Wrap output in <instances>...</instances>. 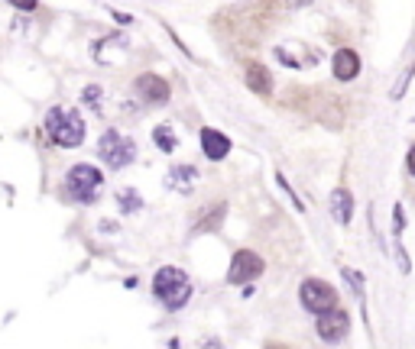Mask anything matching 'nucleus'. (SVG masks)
<instances>
[{"instance_id":"1","label":"nucleus","mask_w":415,"mask_h":349,"mask_svg":"<svg viewBox=\"0 0 415 349\" xmlns=\"http://www.w3.org/2000/svg\"><path fill=\"white\" fill-rule=\"evenodd\" d=\"M46 133L55 146L75 149L85 139V120H81L75 107H52L46 114Z\"/></svg>"},{"instance_id":"2","label":"nucleus","mask_w":415,"mask_h":349,"mask_svg":"<svg viewBox=\"0 0 415 349\" xmlns=\"http://www.w3.org/2000/svg\"><path fill=\"white\" fill-rule=\"evenodd\" d=\"M153 295L159 297L162 307L178 311V307H185L188 297H192V281H188V275H185L182 268L166 266V268H159L153 278Z\"/></svg>"},{"instance_id":"3","label":"nucleus","mask_w":415,"mask_h":349,"mask_svg":"<svg viewBox=\"0 0 415 349\" xmlns=\"http://www.w3.org/2000/svg\"><path fill=\"white\" fill-rule=\"evenodd\" d=\"M104 188V174L94 165H72L65 174V198H72L75 204H94Z\"/></svg>"},{"instance_id":"4","label":"nucleus","mask_w":415,"mask_h":349,"mask_svg":"<svg viewBox=\"0 0 415 349\" xmlns=\"http://www.w3.org/2000/svg\"><path fill=\"white\" fill-rule=\"evenodd\" d=\"M98 155H101V162H104L108 168L120 172V168H127L133 159H137V143H133L130 136L117 133V129H108V133L101 136V143H98Z\"/></svg>"},{"instance_id":"5","label":"nucleus","mask_w":415,"mask_h":349,"mask_svg":"<svg viewBox=\"0 0 415 349\" xmlns=\"http://www.w3.org/2000/svg\"><path fill=\"white\" fill-rule=\"evenodd\" d=\"M299 297H302V307L312 311V314H322V311H328V307L338 304V291L331 288L328 281H322V278H308L305 285H302Z\"/></svg>"},{"instance_id":"6","label":"nucleus","mask_w":415,"mask_h":349,"mask_svg":"<svg viewBox=\"0 0 415 349\" xmlns=\"http://www.w3.org/2000/svg\"><path fill=\"white\" fill-rule=\"evenodd\" d=\"M351 333V317H347L344 307H328V311L318 314V336L324 343H341L344 336Z\"/></svg>"},{"instance_id":"7","label":"nucleus","mask_w":415,"mask_h":349,"mask_svg":"<svg viewBox=\"0 0 415 349\" xmlns=\"http://www.w3.org/2000/svg\"><path fill=\"white\" fill-rule=\"evenodd\" d=\"M263 275V259L250 249L234 252L231 268H227V281L231 285H246V281H256Z\"/></svg>"},{"instance_id":"8","label":"nucleus","mask_w":415,"mask_h":349,"mask_svg":"<svg viewBox=\"0 0 415 349\" xmlns=\"http://www.w3.org/2000/svg\"><path fill=\"white\" fill-rule=\"evenodd\" d=\"M133 91L147 100V104H166L169 100V81L159 75H140L137 84H133Z\"/></svg>"},{"instance_id":"9","label":"nucleus","mask_w":415,"mask_h":349,"mask_svg":"<svg viewBox=\"0 0 415 349\" xmlns=\"http://www.w3.org/2000/svg\"><path fill=\"white\" fill-rule=\"evenodd\" d=\"M244 84L254 94H260V97H269V94H273V75H269V69L263 65V61H246L244 65Z\"/></svg>"},{"instance_id":"10","label":"nucleus","mask_w":415,"mask_h":349,"mask_svg":"<svg viewBox=\"0 0 415 349\" xmlns=\"http://www.w3.org/2000/svg\"><path fill=\"white\" fill-rule=\"evenodd\" d=\"M328 207H331V217H334L341 227H347V223H351V217H354V198H351V191H347V188H334V191H331Z\"/></svg>"},{"instance_id":"11","label":"nucleus","mask_w":415,"mask_h":349,"mask_svg":"<svg viewBox=\"0 0 415 349\" xmlns=\"http://www.w3.org/2000/svg\"><path fill=\"white\" fill-rule=\"evenodd\" d=\"M360 75V55L354 49H338L334 52V78L338 81H354Z\"/></svg>"},{"instance_id":"12","label":"nucleus","mask_w":415,"mask_h":349,"mask_svg":"<svg viewBox=\"0 0 415 349\" xmlns=\"http://www.w3.org/2000/svg\"><path fill=\"white\" fill-rule=\"evenodd\" d=\"M201 152L211 162H221L231 152V139L224 136V133H217V129H201Z\"/></svg>"},{"instance_id":"13","label":"nucleus","mask_w":415,"mask_h":349,"mask_svg":"<svg viewBox=\"0 0 415 349\" xmlns=\"http://www.w3.org/2000/svg\"><path fill=\"white\" fill-rule=\"evenodd\" d=\"M166 184L178 194H188V191L198 184V168L195 165H172L169 174H166Z\"/></svg>"},{"instance_id":"14","label":"nucleus","mask_w":415,"mask_h":349,"mask_svg":"<svg viewBox=\"0 0 415 349\" xmlns=\"http://www.w3.org/2000/svg\"><path fill=\"white\" fill-rule=\"evenodd\" d=\"M224 213H227V204H224V201H221V204H211L205 217H198V220H195V230H198V233H211V230L224 220Z\"/></svg>"},{"instance_id":"15","label":"nucleus","mask_w":415,"mask_h":349,"mask_svg":"<svg viewBox=\"0 0 415 349\" xmlns=\"http://www.w3.org/2000/svg\"><path fill=\"white\" fill-rule=\"evenodd\" d=\"M117 204H120V213H137L143 207V198H140V191L133 188H120L117 191Z\"/></svg>"},{"instance_id":"16","label":"nucleus","mask_w":415,"mask_h":349,"mask_svg":"<svg viewBox=\"0 0 415 349\" xmlns=\"http://www.w3.org/2000/svg\"><path fill=\"white\" fill-rule=\"evenodd\" d=\"M153 139H156V146H159L162 152H176V146H178V139H176V133H172L169 123L156 126V129H153Z\"/></svg>"},{"instance_id":"17","label":"nucleus","mask_w":415,"mask_h":349,"mask_svg":"<svg viewBox=\"0 0 415 349\" xmlns=\"http://www.w3.org/2000/svg\"><path fill=\"white\" fill-rule=\"evenodd\" d=\"M344 281L351 285V291L357 295V304H363V278H360V272H354V268H344Z\"/></svg>"},{"instance_id":"18","label":"nucleus","mask_w":415,"mask_h":349,"mask_svg":"<svg viewBox=\"0 0 415 349\" xmlns=\"http://www.w3.org/2000/svg\"><path fill=\"white\" fill-rule=\"evenodd\" d=\"M412 75H415V65H412V69H409V71H406V75H402V78H399V81L392 84V91H390V97H392V100H399V97H402V94H406V88H409V81H412Z\"/></svg>"},{"instance_id":"19","label":"nucleus","mask_w":415,"mask_h":349,"mask_svg":"<svg viewBox=\"0 0 415 349\" xmlns=\"http://www.w3.org/2000/svg\"><path fill=\"white\" fill-rule=\"evenodd\" d=\"M81 100H85L88 107H94V110H98V107H101V88H98V84L85 88V91H81Z\"/></svg>"},{"instance_id":"20","label":"nucleus","mask_w":415,"mask_h":349,"mask_svg":"<svg viewBox=\"0 0 415 349\" xmlns=\"http://www.w3.org/2000/svg\"><path fill=\"white\" fill-rule=\"evenodd\" d=\"M402 230H406V211H402V204L392 207V233L399 236Z\"/></svg>"},{"instance_id":"21","label":"nucleus","mask_w":415,"mask_h":349,"mask_svg":"<svg viewBox=\"0 0 415 349\" xmlns=\"http://www.w3.org/2000/svg\"><path fill=\"white\" fill-rule=\"evenodd\" d=\"M276 182H279V188H283V191H285V194H289V198H292V204H295V207H299V211H305V204H302V201H299V194H295V191H292V188H289V182H285L283 174H276Z\"/></svg>"},{"instance_id":"22","label":"nucleus","mask_w":415,"mask_h":349,"mask_svg":"<svg viewBox=\"0 0 415 349\" xmlns=\"http://www.w3.org/2000/svg\"><path fill=\"white\" fill-rule=\"evenodd\" d=\"M396 262H399L402 275H406V272H409V268H412V266H409V259H406V249H402V246H399V249H396Z\"/></svg>"},{"instance_id":"23","label":"nucleus","mask_w":415,"mask_h":349,"mask_svg":"<svg viewBox=\"0 0 415 349\" xmlns=\"http://www.w3.org/2000/svg\"><path fill=\"white\" fill-rule=\"evenodd\" d=\"M10 4H13L16 10H36L39 0H10Z\"/></svg>"},{"instance_id":"24","label":"nucleus","mask_w":415,"mask_h":349,"mask_svg":"<svg viewBox=\"0 0 415 349\" xmlns=\"http://www.w3.org/2000/svg\"><path fill=\"white\" fill-rule=\"evenodd\" d=\"M406 165H409V172L415 174V146H412V149H409V159H406Z\"/></svg>"},{"instance_id":"25","label":"nucleus","mask_w":415,"mask_h":349,"mask_svg":"<svg viewBox=\"0 0 415 349\" xmlns=\"http://www.w3.org/2000/svg\"><path fill=\"white\" fill-rule=\"evenodd\" d=\"M295 7H308V4H312V0H292Z\"/></svg>"}]
</instances>
